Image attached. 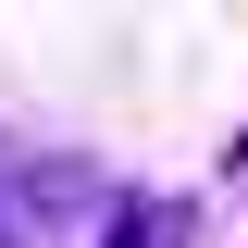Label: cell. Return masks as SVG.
Wrapping results in <instances>:
<instances>
[{
  "instance_id": "1",
  "label": "cell",
  "mask_w": 248,
  "mask_h": 248,
  "mask_svg": "<svg viewBox=\"0 0 248 248\" xmlns=\"http://www.w3.org/2000/svg\"><path fill=\"white\" fill-rule=\"evenodd\" d=\"M186 236H199V211H186V199H124L99 248H186Z\"/></svg>"
}]
</instances>
